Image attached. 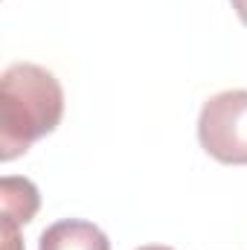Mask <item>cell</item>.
<instances>
[{
	"label": "cell",
	"mask_w": 247,
	"mask_h": 250,
	"mask_svg": "<svg viewBox=\"0 0 247 250\" xmlns=\"http://www.w3.org/2000/svg\"><path fill=\"white\" fill-rule=\"evenodd\" d=\"M64 117L59 79L32 62L9 64L0 76V160L9 163L53 134Z\"/></svg>",
	"instance_id": "6da1fadb"
},
{
	"label": "cell",
	"mask_w": 247,
	"mask_h": 250,
	"mask_svg": "<svg viewBox=\"0 0 247 250\" xmlns=\"http://www.w3.org/2000/svg\"><path fill=\"white\" fill-rule=\"evenodd\" d=\"M198 143L224 166H247V90H221L204 102Z\"/></svg>",
	"instance_id": "7a4b0ae2"
},
{
	"label": "cell",
	"mask_w": 247,
	"mask_h": 250,
	"mask_svg": "<svg viewBox=\"0 0 247 250\" xmlns=\"http://www.w3.org/2000/svg\"><path fill=\"white\" fill-rule=\"evenodd\" d=\"M38 250H111V242L93 221L64 218L41 233Z\"/></svg>",
	"instance_id": "3957f363"
},
{
	"label": "cell",
	"mask_w": 247,
	"mask_h": 250,
	"mask_svg": "<svg viewBox=\"0 0 247 250\" xmlns=\"http://www.w3.org/2000/svg\"><path fill=\"white\" fill-rule=\"evenodd\" d=\"M0 207H3V218H9L15 224H29L41 209L38 187L29 178L6 175L0 181Z\"/></svg>",
	"instance_id": "277c9868"
},
{
	"label": "cell",
	"mask_w": 247,
	"mask_h": 250,
	"mask_svg": "<svg viewBox=\"0 0 247 250\" xmlns=\"http://www.w3.org/2000/svg\"><path fill=\"white\" fill-rule=\"evenodd\" d=\"M233 3V9H236V15H239V21L247 26V0H230Z\"/></svg>",
	"instance_id": "5b68a950"
},
{
	"label": "cell",
	"mask_w": 247,
	"mask_h": 250,
	"mask_svg": "<svg viewBox=\"0 0 247 250\" xmlns=\"http://www.w3.org/2000/svg\"><path fill=\"white\" fill-rule=\"evenodd\" d=\"M137 250H175V248H163V245H145V248H137Z\"/></svg>",
	"instance_id": "8992f818"
}]
</instances>
